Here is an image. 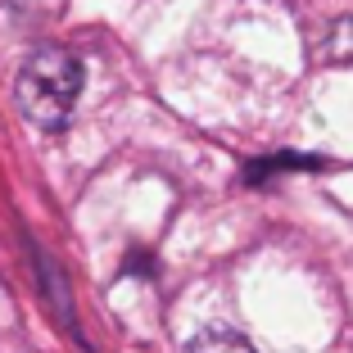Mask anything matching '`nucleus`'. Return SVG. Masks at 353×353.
Listing matches in <instances>:
<instances>
[{
  "label": "nucleus",
  "instance_id": "7ed1b4c3",
  "mask_svg": "<svg viewBox=\"0 0 353 353\" xmlns=\"http://www.w3.org/2000/svg\"><path fill=\"white\" fill-rule=\"evenodd\" d=\"M322 159H303V154H285V159H268V163H254L245 172V181H268L276 172H290V168H317Z\"/></svg>",
  "mask_w": 353,
  "mask_h": 353
},
{
  "label": "nucleus",
  "instance_id": "20e7f679",
  "mask_svg": "<svg viewBox=\"0 0 353 353\" xmlns=\"http://www.w3.org/2000/svg\"><path fill=\"white\" fill-rule=\"evenodd\" d=\"M326 59H335V63L353 59V19H340L331 28V37H326Z\"/></svg>",
  "mask_w": 353,
  "mask_h": 353
},
{
  "label": "nucleus",
  "instance_id": "f03ea898",
  "mask_svg": "<svg viewBox=\"0 0 353 353\" xmlns=\"http://www.w3.org/2000/svg\"><path fill=\"white\" fill-rule=\"evenodd\" d=\"M186 353H254V344L236 331H204L186 344Z\"/></svg>",
  "mask_w": 353,
  "mask_h": 353
},
{
  "label": "nucleus",
  "instance_id": "f257e3e1",
  "mask_svg": "<svg viewBox=\"0 0 353 353\" xmlns=\"http://www.w3.org/2000/svg\"><path fill=\"white\" fill-rule=\"evenodd\" d=\"M82 59L59 46H46V50H32L28 63L19 68V82H14V100H19V114L41 132H59V127L73 123L77 100H82Z\"/></svg>",
  "mask_w": 353,
  "mask_h": 353
}]
</instances>
